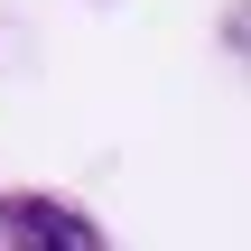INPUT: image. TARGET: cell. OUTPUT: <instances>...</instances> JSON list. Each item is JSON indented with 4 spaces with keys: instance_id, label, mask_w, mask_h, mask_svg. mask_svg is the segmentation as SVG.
I'll return each mask as SVG.
<instances>
[{
    "instance_id": "cell-1",
    "label": "cell",
    "mask_w": 251,
    "mask_h": 251,
    "mask_svg": "<svg viewBox=\"0 0 251 251\" xmlns=\"http://www.w3.org/2000/svg\"><path fill=\"white\" fill-rule=\"evenodd\" d=\"M0 242H65V251H93L102 224H84L75 205H47V196H0Z\"/></svg>"
}]
</instances>
